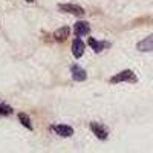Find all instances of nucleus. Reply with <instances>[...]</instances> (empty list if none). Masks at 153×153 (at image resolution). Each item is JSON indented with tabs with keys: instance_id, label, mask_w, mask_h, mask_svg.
<instances>
[{
	"instance_id": "obj_9",
	"label": "nucleus",
	"mask_w": 153,
	"mask_h": 153,
	"mask_svg": "<svg viewBox=\"0 0 153 153\" xmlns=\"http://www.w3.org/2000/svg\"><path fill=\"white\" fill-rule=\"evenodd\" d=\"M69 35H71V28L69 26H63V28H60V29H57L54 32V38L57 42H60V43L66 42L69 38Z\"/></svg>"
},
{
	"instance_id": "obj_11",
	"label": "nucleus",
	"mask_w": 153,
	"mask_h": 153,
	"mask_svg": "<svg viewBox=\"0 0 153 153\" xmlns=\"http://www.w3.org/2000/svg\"><path fill=\"white\" fill-rule=\"evenodd\" d=\"M19 120H20V123L26 127L28 130H32V124H31V118L28 117L26 113H19Z\"/></svg>"
},
{
	"instance_id": "obj_5",
	"label": "nucleus",
	"mask_w": 153,
	"mask_h": 153,
	"mask_svg": "<svg viewBox=\"0 0 153 153\" xmlns=\"http://www.w3.org/2000/svg\"><path fill=\"white\" fill-rule=\"evenodd\" d=\"M58 136H63V138H69L74 135V129L71 126H66V124H54L51 127Z\"/></svg>"
},
{
	"instance_id": "obj_13",
	"label": "nucleus",
	"mask_w": 153,
	"mask_h": 153,
	"mask_svg": "<svg viewBox=\"0 0 153 153\" xmlns=\"http://www.w3.org/2000/svg\"><path fill=\"white\" fill-rule=\"evenodd\" d=\"M26 2H29V3H31V2H34V0H26Z\"/></svg>"
},
{
	"instance_id": "obj_3",
	"label": "nucleus",
	"mask_w": 153,
	"mask_h": 153,
	"mask_svg": "<svg viewBox=\"0 0 153 153\" xmlns=\"http://www.w3.org/2000/svg\"><path fill=\"white\" fill-rule=\"evenodd\" d=\"M89 32H91V25H89L87 22L80 20V22H76V23L74 25V34L78 37V38L87 35Z\"/></svg>"
},
{
	"instance_id": "obj_7",
	"label": "nucleus",
	"mask_w": 153,
	"mask_h": 153,
	"mask_svg": "<svg viewBox=\"0 0 153 153\" xmlns=\"http://www.w3.org/2000/svg\"><path fill=\"white\" fill-rule=\"evenodd\" d=\"M71 74H72V78H74L75 81H84V80L87 78L86 71H84L81 66H78V65H72V66H71Z\"/></svg>"
},
{
	"instance_id": "obj_2",
	"label": "nucleus",
	"mask_w": 153,
	"mask_h": 153,
	"mask_svg": "<svg viewBox=\"0 0 153 153\" xmlns=\"http://www.w3.org/2000/svg\"><path fill=\"white\" fill-rule=\"evenodd\" d=\"M58 9L63 12H68V14L76 16V17L84 16V12H86L84 8H81L80 5H75V3H61V5H58Z\"/></svg>"
},
{
	"instance_id": "obj_6",
	"label": "nucleus",
	"mask_w": 153,
	"mask_h": 153,
	"mask_svg": "<svg viewBox=\"0 0 153 153\" xmlns=\"http://www.w3.org/2000/svg\"><path fill=\"white\" fill-rule=\"evenodd\" d=\"M84 49H86L84 42L81 40V38L76 37L75 40L72 42V54H74V57H75V58H80V57H83V54H84Z\"/></svg>"
},
{
	"instance_id": "obj_1",
	"label": "nucleus",
	"mask_w": 153,
	"mask_h": 153,
	"mask_svg": "<svg viewBox=\"0 0 153 153\" xmlns=\"http://www.w3.org/2000/svg\"><path fill=\"white\" fill-rule=\"evenodd\" d=\"M136 75H135V72L133 71H130V69H126V71H121V72H118V74H115L112 78H110V83L112 84H117V83H136Z\"/></svg>"
},
{
	"instance_id": "obj_4",
	"label": "nucleus",
	"mask_w": 153,
	"mask_h": 153,
	"mask_svg": "<svg viewBox=\"0 0 153 153\" xmlns=\"http://www.w3.org/2000/svg\"><path fill=\"white\" fill-rule=\"evenodd\" d=\"M91 130L95 133V136L98 138V139H101V141H104V139H107V136H109V132H107V129L103 126V124H100V123H91Z\"/></svg>"
},
{
	"instance_id": "obj_10",
	"label": "nucleus",
	"mask_w": 153,
	"mask_h": 153,
	"mask_svg": "<svg viewBox=\"0 0 153 153\" xmlns=\"http://www.w3.org/2000/svg\"><path fill=\"white\" fill-rule=\"evenodd\" d=\"M89 46L94 49V52L100 54L103 49L109 48V43H107V42H98V40H95L94 37H91V38H89Z\"/></svg>"
},
{
	"instance_id": "obj_8",
	"label": "nucleus",
	"mask_w": 153,
	"mask_h": 153,
	"mask_svg": "<svg viewBox=\"0 0 153 153\" xmlns=\"http://www.w3.org/2000/svg\"><path fill=\"white\" fill-rule=\"evenodd\" d=\"M136 49L141 51V52H150V51H153V34H150L144 40L139 42L136 45Z\"/></svg>"
},
{
	"instance_id": "obj_12",
	"label": "nucleus",
	"mask_w": 153,
	"mask_h": 153,
	"mask_svg": "<svg viewBox=\"0 0 153 153\" xmlns=\"http://www.w3.org/2000/svg\"><path fill=\"white\" fill-rule=\"evenodd\" d=\"M12 113V109L11 106L8 104H0V117H8V115Z\"/></svg>"
}]
</instances>
